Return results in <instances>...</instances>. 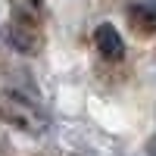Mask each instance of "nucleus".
<instances>
[{
    "mask_svg": "<svg viewBox=\"0 0 156 156\" xmlns=\"http://www.w3.org/2000/svg\"><path fill=\"white\" fill-rule=\"evenodd\" d=\"M0 115L25 134H44L47 131V115L37 109V103L22 97L19 90H0Z\"/></svg>",
    "mask_w": 156,
    "mask_h": 156,
    "instance_id": "nucleus-1",
    "label": "nucleus"
},
{
    "mask_svg": "<svg viewBox=\"0 0 156 156\" xmlns=\"http://www.w3.org/2000/svg\"><path fill=\"white\" fill-rule=\"evenodd\" d=\"M3 41L12 50H19V53H37V47H41V37L34 31V22H22V19L9 22L3 28Z\"/></svg>",
    "mask_w": 156,
    "mask_h": 156,
    "instance_id": "nucleus-2",
    "label": "nucleus"
},
{
    "mask_svg": "<svg viewBox=\"0 0 156 156\" xmlns=\"http://www.w3.org/2000/svg\"><path fill=\"white\" fill-rule=\"evenodd\" d=\"M94 44L100 50V56L103 59H109V62H119L125 56V41H122V34L112 28L109 22H103L100 28L94 31Z\"/></svg>",
    "mask_w": 156,
    "mask_h": 156,
    "instance_id": "nucleus-3",
    "label": "nucleus"
},
{
    "mask_svg": "<svg viewBox=\"0 0 156 156\" xmlns=\"http://www.w3.org/2000/svg\"><path fill=\"white\" fill-rule=\"evenodd\" d=\"M128 16H131L134 28L153 31V28H156V0H137V3L128 9Z\"/></svg>",
    "mask_w": 156,
    "mask_h": 156,
    "instance_id": "nucleus-4",
    "label": "nucleus"
},
{
    "mask_svg": "<svg viewBox=\"0 0 156 156\" xmlns=\"http://www.w3.org/2000/svg\"><path fill=\"white\" fill-rule=\"evenodd\" d=\"M12 12H16V19L22 22H37L44 12V0H9Z\"/></svg>",
    "mask_w": 156,
    "mask_h": 156,
    "instance_id": "nucleus-5",
    "label": "nucleus"
},
{
    "mask_svg": "<svg viewBox=\"0 0 156 156\" xmlns=\"http://www.w3.org/2000/svg\"><path fill=\"white\" fill-rule=\"evenodd\" d=\"M147 150H150V156H156V137L150 140V147H147Z\"/></svg>",
    "mask_w": 156,
    "mask_h": 156,
    "instance_id": "nucleus-6",
    "label": "nucleus"
}]
</instances>
